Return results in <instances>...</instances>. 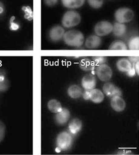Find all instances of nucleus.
I'll return each instance as SVG.
<instances>
[{"instance_id": "0eeeda50", "label": "nucleus", "mask_w": 139, "mask_h": 155, "mask_svg": "<svg viewBox=\"0 0 139 155\" xmlns=\"http://www.w3.org/2000/svg\"><path fill=\"white\" fill-rule=\"evenodd\" d=\"M65 32L64 27L60 25H56L50 28L48 32V37L51 41L57 42L63 38Z\"/></svg>"}, {"instance_id": "6e6552de", "label": "nucleus", "mask_w": 139, "mask_h": 155, "mask_svg": "<svg viewBox=\"0 0 139 155\" xmlns=\"http://www.w3.org/2000/svg\"><path fill=\"white\" fill-rule=\"evenodd\" d=\"M103 93L107 97L112 98L114 96H121L122 91L111 82H106L102 87Z\"/></svg>"}, {"instance_id": "6ab92c4d", "label": "nucleus", "mask_w": 139, "mask_h": 155, "mask_svg": "<svg viewBox=\"0 0 139 155\" xmlns=\"http://www.w3.org/2000/svg\"><path fill=\"white\" fill-rule=\"evenodd\" d=\"M79 67L83 71H92L95 70V65L92 59L84 58L80 61Z\"/></svg>"}, {"instance_id": "2eb2a0df", "label": "nucleus", "mask_w": 139, "mask_h": 155, "mask_svg": "<svg viewBox=\"0 0 139 155\" xmlns=\"http://www.w3.org/2000/svg\"><path fill=\"white\" fill-rule=\"evenodd\" d=\"M86 0H61L64 7L71 10L78 9L84 6Z\"/></svg>"}, {"instance_id": "4468645a", "label": "nucleus", "mask_w": 139, "mask_h": 155, "mask_svg": "<svg viewBox=\"0 0 139 155\" xmlns=\"http://www.w3.org/2000/svg\"><path fill=\"white\" fill-rule=\"evenodd\" d=\"M10 81L6 72L2 69H0V92H5L10 87Z\"/></svg>"}, {"instance_id": "f257e3e1", "label": "nucleus", "mask_w": 139, "mask_h": 155, "mask_svg": "<svg viewBox=\"0 0 139 155\" xmlns=\"http://www.w3.org/2000/svg\"><path fill=\"white\" fill-rule=\"evenodd\" d=\"M62 40L68 46L80 47L84 45L85 39L84 35L81 31L70 30L65 32Z\"/></svg>"}, {"instance_id": "f3484780", "label": "nucleus", "mask_w": 139, "mask_h": 155, "mask_svg": "<svg viewBox=\"0 0 139 155\" xmlns=\"http://www.w3.org/2000/svg\"><path fill=\"white\" fill-rule=\"evenodd\" d=\"M116 68L122 72H127L132 68V64L128 58H121L116 62Z\"/></svg>"}, {"instance_id": "b1692460", "label": "nucleus", "mask_w": 139, "mask_h": 155, "mask_svg": "<svg viewBox=\"0 0 139 155\" xmlns=\"http://www.w3.org/2000/svg\"><path fill=\"white\" fill-rule=\"evenodd\" d=\"M22 10L24 12V17L27 20L31 21L33 20L34 14L32 8L29 6H24L22 7Z\"/></svg>"}, {"instance_id": "9b49d317", "label": "nucleus", "mask_w": 139, "mask_h": 155, "mask_svg": "<svg viewBox=\"0 0 139 155\" xmlns=\"http://www.w3.org/2000/svg\"><path fill=\"white\" fill-rule=\"evenodd\" d=\"M84 44L85 47L88 49H96L101 46L102 44L101 38L96 35H90L85 40Z\"/></svg>"}, {"instance_id": "f03ea898", "label": "nucleus", "mask_w": 139, "mask_h": 155, "mask_svg": "<svg viewBox=\"0 0 139 155\" xmlns=\"http://www.w3.org/2000/svg\"><path fill=\"white\" fill-rule=\"evenodd\" d=\"M81 21V17L78 11L68 10L63 15L61 19L62 26L66 28H71L77 26Z\"/></svg>"}, {"instance_id": "a878e982", "label": "nucleus", "mask_w": 139, "mask_h": 155, "mask_svg": "<svg viewBox=\"0 0 139 155\" xmlns=\"http://www.w3.org/2000/svg\"><path fill=\"white\" fill-rule=\"evenodd\" d=\"M20 28V25L15 21V17L12 16L10 18L9 21V28L11 31H16Z\"/></svg>"}, {"instance_id": "f8f14e48", "label": "nucleus", "mask_w": 139, "mask_h": 155, "mask_svg": "<svg viewBox=\"0 0 139 155\" xmlns=\"http://www.w3.org/2000/svg\"><path fill=\"white\" fill-rule=\"evenodd\" d=\"M70 112L68 108H62L61 111L56 114L55 120L56 124L62 126L66 124L70 118Z\"/></svg>"}, {"instance_id": "72a5a7b5", "label": "nucleus", "mask_w": 139, "mask_h": 155, "mask_svg": "<svg viewBox=\"0 0 139 155\" xmlns=\"http://www.w3.org/2000/svg\"><path fill=\"white\" fill-rule=\"evenodd\" d=\"M4 10H5V7H4V4L0 1V14H2L4 12Z\"/></svg>"}, {"instance_id": "cd10ccee", "label": "nucleus", "mask_w": 139, "mask_h": 155, "mask_svg": "<svg viewBox=\"0 0 139 155\" xmlns=\"http://www.w3.org/2000/svg\"><path fill=\"white\" fill-rule=\"evenodd\" d=\"M6 134V126L3 122L0 120V143L2 141Z\"/></svg>"}, {"instance_id": "bb28decb", "label": "nucleus", "mask_w": 139, "mask_h": 155, "mask_svg": "<svg viewBox=\"0 0 139 155\" xmlns=\"http://www.w3.org/2000/svg\"><path fill=\"white\" fill-rule=\"evenodd\" d=\"M92 60L94 62L95 66H98L100 64H105L107 61V58L105 57H93L92 58Z\"/></svg>"}, {"instance_id": "20e7f679", "label": "nucleus", "mask_w": 139, "mask_h": 155, "mask_svg": "<svg viewBox=\"0 0 139 155\" xmlns=\"http://www.w3.org/2000/svg\"><path fill=\"white\" fill-rule=\"evenodd\" d=\"M56 145L60 151H66L71 147L73 137L69 132L62 131L59 133L56 137Z\"/></svg>"}, {"instance_id": "7ed1b4c3", "label": "nucleus", "mask_w": 139, "mask_h": 155, "mask_svg": "<svg viewBox=\"0 0 139 155\" xmlns=\"http://www.w3.org/2000/svg\"><path fill=\"white\" fill-rule=\"evenodd\" d=\"M135 17V14L132 9L128 7H120L114 13L116 22L121 24H127L131 22Z\"/></svg>"}, {"instance_id": "a211bd4d", "label": "nucleus", "mask_w": 139, "mask_h": 155, "mask_svg": "<svg viewBox=\"0 0 139 155\" xmlns=\"http://www.w3.org/2000/svg\"><path fill=\"white\" fill-rule=\"evenodd\" d=\"M83 94L82 88L78 84H72L68 89V94L70 97L73 99H78L81 97Z\"/></svg>"}, {"instance_id": "ddd939ff", "label": "nucleus", "mask_w": 139, "mask_h": 155, "mask_svg": "<svg viewBox=\"0 0 139 155\" xmlns=\"http://www.w3.org/2000/svg\"><path fill=\"white\" fill-rule=\"evenodd\" d=\"M105 99V94L103 92L98 88H94L89 90L88 100L91 101L96 104H101Z\"/></svg>"}, {"instance_id": "aec40b11", "label": "nucleus", "mask_w": 139, "mask_h": 155, "mask_svg": "<svg viewBox=\"0 0 139 155\" xmlns=\"http://www.w3.org/2000/svg\"><path fill=\"white\" fill-rule=\"evenodd\" d=\"M127 31V27L125 24H121L116 22L113 25L112 32L114 35L116 37L124 36Z\"/></svg>"}, {"instance_id": "412c9836", "label": "nucleus", "mask_w": 139, "mask_h": 155, "mask_svg": "<svg viewBox=\"0 0 139 155\" xmlns=\"http://www.w3.org/2000/svg\"><path fill=\"white\" fill-rule=\"evenodd\" d=\"M48 108L50 111L54 114H57L63 108L60 102L56 99H51L48 102Z\"/></svg>"}, {"instance_id": "dca6fc26", "label": "nucleus", "mask_w": 139, "mask_h": 155, "mask_svg": "<svg viewBox=\"0 0 139 155\" xmlns=\"http://www.w3.org/2000/svg\"><path fill=\"white\" fill-rule=\"evenodd\" d=\"M82 128V122L79 118H75L72 119L69 122L68 129L69 132L72 135H76L80 131Z\"/></svg>"}, {"instance_id": "7c9ffc66", "label": "nucleus", "mask_w": 139, "mask_h": 155, "mask_svg": "<svg viewBox=\"0 0 139 155\" xmlns=\"http://www.w3.org/2000/svg\"><path fill=\"white\" fill-rule=\"evenodd\" d=\"M132 68L135 70L137 76L139 75V61L132 64Z\"/></svg>"}, {"instance_id": "9d476101", "label": "nucleus", "mask_w": 139, "mask_h": 155, "mask_svg": "<svg viewBox=\"0 0 139 155\" xmlns=\"http://www.w3.org/2000/svg\"><path fill=\"white\" fill-rule=\"evenodd\" d=\"M110 106L115 111L120 112L125 109L126 103L121 96H114L111 98Z\"/></svg>"}, {"instance_id": "5701e85b", "label": "nucleus", "mask_w": 139, "mask_h": 155, "mask_svg": "<svg viewBox=\"0 0 139 155\" xmlns=\"http://www.w3.org/2000/svg\"><path fill=\"white\" fill-rule=\"evenodd\" d=\"M127 48L131 50H139V37H133L129 40Z\"/></svg>"}, {"instance_id": "4be33fe9", "label": "nucleus", "mask_w": 139, "mask_h": 155, "mask_svg": "<svg viewBox=\"0 0 139 155\" xmlns=\"http://www.w3.org/2000/svg\"><path fill=\"white\" fill-rule=\"evenodd\" d=\"M111 50H127L128 49L127 45L122 40H115L110 45L109 47Z\"/></svg>"}, {"instance_id": "39448f33", "label": "nucleus", "mask_w": 139, "mask_h": 155, "mask_svg": "<svg viewBox=\"0 0 139 155\" xmlns=\"http://www.w3.org/2000/svg\"><path fill=\"white\" fill-rule=\"evenodd\" d=\"M113 25L108 21H101L95 25L94 28L95 35L104 37L112 33Z\"/></svg>"}, {"instance_id": "1a4fd4ad", "label": "nucleus", "mask_w": 139, "mask_h": 155, "mask_svg": "<svg viewBox=\"0 0 139 155\" xmlns=\"http://www.w3.org/2000/svg\"><path fill=\"white\" fill-rule=\"evenodd\" d=\"M97 81L94 75L85 74L81 80V86L85 90H91L96 86Z\"/></svg>"}, {"instance_id": "473e14b6", "label": "nucleus", "mask_w": 139, "mask_h": 155, "mask_svg": "<svg viewBox=\"0 0 139 155\" xmlns=\"http://www.w3.org/2000/svg\"><path fill=\"white\" fill-rule=\"evenodd\" d=\"M127 58L129 59V61L131 62L132 64L135 63L137 61H139V58L138 56H137V57H129Z\"/></svg>"}, {"instance_id": "423d86ee", "label": "nucleus", "mask_w": 139, "mask_h": 155, "mask_svg": "<svg viewBox=\"0 0 139 155\" xmlns=\"http://www.w3.org/2000/svg\"><path fill=\"white\" fill-rule=\"evenodd\" d=\"M95 73L98 79L102 82H108L110 80L113 75L111 68L106 63L97 66Z\"/></svg>"}, {"instance_id": "c756f323", "label": "nucleus", "mask_w": 139, "mask_h": 155, "mask_svg": "<svg viewBox=\"0 0 139 155\" xmlns=\"http://www.w3.org/2000/svg\"><path fill=\"white\" fill-rule=\"evenodd\" d=\"M126 74H127V75L129 77L132 78V77H134V76H135L136 74V71L135 70H134V68H132L128 72H126Z\"/></svg>"}, {"instance_id": "2f4dec72", "label": "nucleus", "mask_w": 139, "mask_h": 155, "mask_svg": "<svg viewBox=\"0 0 139 155\" xmlns=\"http://www.w3.org/2000/svg\"><path fill=\"white\" fill-rule=\"evenodd\" d=\"M131 151L130 150H122L119 151L117 154L119 155H126V154H131Z\"/></svg>"}, {"instance_id": "393cba45", "label": "nucleus", "mask_w": 139, "mask_h": 155, "mask_svg": "<svg viewBox=\"0 0 139 155\" xmlns=\"http://www.w3.org/2000/svg\"><path fill=\"white\" fill-rule=\"evenodd\" d=\"M87 2L90 7L95 10L101 8L104 5V0H87Z\"/></svg>"}, {"instance_id": "c85d7f7f", "label": "nucleus", "mask_w": 139, "mask_h": 155, "mask_svg": "<svg viewBox=\"0 0 139 155\" xmlns=\"http://www.w3.org/2000/svg\"><path fill=\"white\" fill-rule=\"evenodd\" d=\"M46 6L48 7H53L58 4V0H44Z\"/></svg>"}]
</instances>
